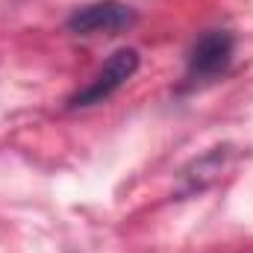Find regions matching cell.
Instances as JSON below:
<instances>
[{
	"label": "cell",
	"mask_w": 253,
	"mask_h": 253,
	"mask_svg": "<svg viewBox=\"0 0 253 253\" xmlns=\"http://www.w3.org/2000/svg\"><path fill=\"white\" fill-rule=\"evenodd\" d=\"M233 56H236V36L230 30H206L191 44L180 91L200 88V85L224 77L230 71V65H233Z\"/></svg>",
	"instance_id": "6da1fadb"
},
{
	"label": "cell",
	"mask_w": 253,
	"mask_h": 253,
	"mask_svg": "<svg viewBox=\"0 0 253 253\" xmlns=\"http://www.w3.org/2000/svg\"><path fill=\"white\" fill-rule=\"evenodd\" d=\"M135 21L138 15L132 6H126L121 0H97V3H85L74 9L65 27L74 36H118L135 27Z\"/></svg>",
	"instance_id": "3957f363"
},
{
	"label": "cell",
	"mask_w": 253,
	"mask_h": 253,
	"mask_svg": "<svg viewBox=\"0 0 253 253\" xmlns=\"http://www.w3.org/2000/svg\"><path fill=\"white\" fill-rule=\"evenodd\" d=\"M138 65H141V56H138L135 47L115 50L77 94L68 97V109H88V106H97V103L109 100L118 88H124L126 83L132 80V74L138 71Z\"/></svg>",
	"instance_id": "7a4b0ae2"
}]
</instances>
